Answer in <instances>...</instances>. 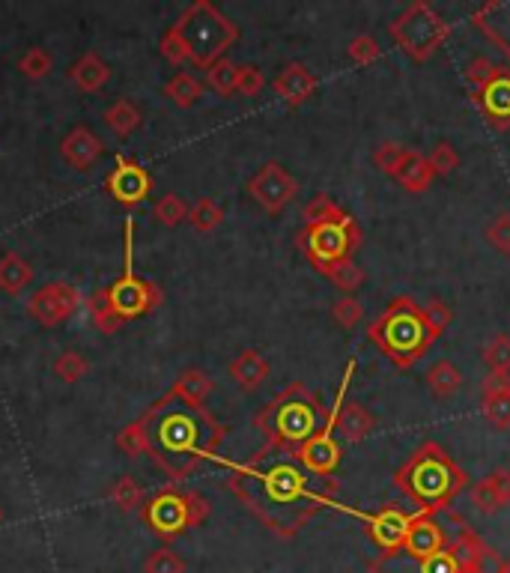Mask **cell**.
<instances>
[{
  "mask_svg": "<svg viewBox=\"0 0 510 573\" xmlns=\"http://www.w3.org/2000/svg\"><path fill=\"white\" fill-rule=\"evenodd\" d=\"M311 481L314 475L299 463L296 451L266 442L248 463L236 466L230 490L260 517L269 532L278 538H293L320 508H332L338 493V481L320 490H314Z\"/></svg>",
  "mask_w": 510,
  "mask_h": 573,
  "instance_id": "obj_1",
  "label": "cell"
},
{
  "mask_svg": "<svg viewBox=\"0 0 510 573\" xmlns=\"http://www.w3.org/2000/svg\"><path fill=\"white\" fill-rule=\"evenodd\" d=\"M269 377V362L257 353V350H242L233 362H230V380L236 382L242 391H254L260 388Z\"/></svg>",
  "mask_w": 510,
  "mask_h": 573,
  "instance_id": "obj_25",
  "label": "cell"
},
{
  "mask_svg": "<svg viewBox=\"0 0 510 573\" xmlns=\"http://www.w3.org/2000/svg\"><path fill=\"white\" fill-rule=\"evenodd\" d=\"M326 415L329 412L323 409L320 397L302 382H293L254 418V424L266 433L269 445L299 451L311 436L320 433Z\"/></svg>",
  "mask_w": 510,
  "mask_h": 573,
  "instance_id": "obj_5",
  "label": "cell"
},
{
  "mask_svg": "<svg viewBox=\"0 0 510 573\" xmlns=\"http://www.w3.org/2000/svg\"><path fill=\"white\" fill-rule=\"evenodd\" d=\"M346 54H349V60H352L355 66H370V63H376V60L382 57V45L376 42V36L358 33V36L349 39Z\"/></svg>",
  "mask_w": 510,
  "mask_h": 573,
  "instance_id": "obj_39",
  "label": "cell"
},
{
  "mask_svg": "<svg viewBox=\"0 0 510 573\" xmlns=\"http://www.w3.org/2000/svg\"><path fill=\"white\" fill-rule=\"evenodd\" d=\"M141 427L147 433V451L173 481L188 478L224 442V427L200 403H191L176 391L141 418Z\"/></svg>",
  "mask_w": 510,
  "mask_h": 573,
  "instance_id": "obj_2",
  "label": "cell"
},
{
  "mask_svg": "<svg viewBox=\"0 0 510 573\" xmlns=\"http://www.w3.org/2000/svg\"><path fill=\"white\" fill-rule=\"evenodd\" d=\"M373 427H376V418H373V412L364 403L349 400V403L340 406L335 433H338L343 442H361L364 436H370Z\"/></svg>",
  "mask_w": 510,
  "mask_h": 573,
  "instance_id": "obj_24",
  "label": "cell"
},
{
  "mask_svg": "<svg viewBox=\"0 0 510 573\" xmlns=\"http://www.w3.org/2000/svg\"><path fill=\"white\" fill-rule=\"evenodd\" d=\"M469 502L484 517H493V514L505 511L510 505V469H493L487 478L472 484Z\"/></svg>",
  "mask_w": 510,
  "mask_h": 573,
  "instance_id": "obj_20",
  "label": "cell"
},
{
  "mask_svg": "<svg viewBox=\"0 0 510 573\" xmlns=\"http://www.w3.org/2000/svg\"><path fill=\"white\" fill-rule=\"evenodd\" d=\"M153 215H156L162 224L176 227L182 218H188V206L182 203V197H176V194H165V197H159V200H156Z\"/></svg>",
  "mask_w": 510,
  "mask_h": 573,
  "instance_id": "obj_45",
  "label": "cell"
},
{
  "mask_svg": "<svg viewBox=\"0 0 510 573\" xmlns=\"http://www.w3.org/2000/svg\"><path fill=\"white\" fill-rule=\"evenodd\" d=\"M27 308L42 326H57V323H63L66 317L75 314L78 293H75V287H69L63 281H54V284H45L42 290H36V296L30 299Z\"/></svg>",
  "mask_w": 510,
  "mask_h": 573,
  "instance_id": "obj_16",
  "label": "cell"
},
{
  "mask_svg": "<svg viewBox=\"0 0 510 573\" xmlns=\"http://www.w3.org/2000/svg\"><path fill=\"white\" fill-rule=\"evenodd\" d=\"M439 335L427 323L424 305H418L412 296H397L370 326L367 341H373L394 368L409 371L424 353L433 347Z\"/></svg>",
  "mask_w": 510,
  "mask_h": 573,
  "instance_id": "obj_4",
  "label": "cell"
},
{
  "mask_svg": "<svg viewBox=\"0 0 510 573\" xmlns=\"http://www.w3.org/2000/svg\"><path fill=\"white\" fill-rule=\"evenodd\" d=\"M108 78H111V69H108V63L99 57V54H84L72 69H69V81H75V87L78 90H84V93H96V90H102L105 84H108Z\"/></svg>",
  "mask_w": 510,
  "mask_h": 573,
  "instance_id": "obj_26",
  "label": "cell"
},
{
  "mask_svg": "<svg viewBox=\"0 0 510 573\" xmlns=\"http://www.w3.org/2000/svg\"><path fill=\"white\" fill-rule=\"evenodd\" d=\"M266 87V78L257 66H239V78H236V93L242 96H257Z\"/></svg>",
  "mask_w": 510,
  "mask_h": 573,
  "instance_id": "obj_50",
  "label": "cell"
},
{
  "mask_svg": "<svg viewBox=\"0 0 510 573\" xmlns=\"http://www.w3.org/2000/svg\"><path fill=\"white\" fill-rule=\"evenodd\" d=\"M90 308H93V323L105 332V335H114L120 326H123V320L114 314V308L108 305V296L105 293H96L93 299H90Z\"/></svg>",
  "mask_w": 510,
  "mask_h": 573,
  "instance_id": "obj_44",
  "label": "cell"
},
{
  "mask_svg": "<svg viewBox=\"0 0 510 573\" xmlns=\"http://www.w3.org/2000/svg\"><path fill=\"white\" fill-rule=\"evenodd\" d=\"M248 194H251L269 215H278V212L299 194V183H296L278 162H269V165H263V168L248 180Z\"/></svg>",
  "mask_w": 510,
  "mask_h": 573,
  "instance_id": "obj_14",
  "label": "cell"
},
{
  "mask_svg": "<svg viewBox=\"0 0 510 573\" xmlns=\"http://www.w3.org/2000/svg\"><path fill=\"white\" fill-rule=\"evenodd\" d=\"M487 374H510V335H496L484 344Z\"/></svg>",
  "mask_w": 510,
  "mask_h": 573,
  "instance_id": "obj_36",
  "label": "cell"
},
{
  "mask_svg": "<svg viewBox=\"0 0 510 573\" xmlns=\"http://www.w3.org/2000/svg\"><path fill=\"white\" fill-rule=\"evenodd\" d=\"M448 541H451V535H448L445 523H439L436 514H421L415 520V526L409 529V535H406L400 550L415 556V559H424V556H433V553L445 550Z\"/></svg>",
  "mask_w": 510,
  "mask_h": 573,
  "instance_id": "obj_19",
  "label": "cell"
},
{
  "mask_svg": "<svg viewBox=\"0 0 510 573\" xmlns=\"http://www.w3.org/2000/svg\"><path fill=\"white\" fill-rule=\"evenodd\" d=\"M352 374H355V362H349L346 365V374H343V380H340L338 388V397H335V403L329 406V415H326V421H323V427H320V433L317 436H311L299 451H296V457H299V463L314 475V478H332L335 475V469L340 466V445L338 439H335V427H338V412L340 406L346 403V391H349V382H352Z\"/></svg>",
  "mask_w": 510,
  "mask_h": 573,
  "instance_id": "obj_10",
  "label": "cell"
},
{
  "mask_svg": "<svg viewBox=\"0 0 510 573\" xmlns=\"http://www.w3.org/2000/svg\"><path fill=\"white\" fill-rule=\"evenodd\" d=\"M323 275H326L338 290H343V296H352V293L364 284V269H361L352 257L332 263Z\"/></svg>",
  "mask_w": 510,
  "mask_h": 573,
  "instance_id": "obj_32",
  "label": "cell"
},
{
  "mask_svg": "<svg viewBox=\"0 0 510 573\" xmlns=\"http://www.w3.org/2000/svg\"><path fill=\"white\" fill-rule=\"evenodd\" d=\"M433 180H436V174H433L427 156L418 153V150H415V153L406 159V165L394 174V183L403 186L409 194H421V191H427L433 186Z\"/></svg>",
  "mask_w": 510,
  "mask_h": 573,
  "instance_id": "obj_27",
  "label": "cell"
},
{
  "mask_svg": "<svg viewBox=\"0 0 510 573\" xmlns=\"http://www.w3.org/2000/svg\"><path fill=\"white\" fill-rule=\"evenodd\" d=\"M412 153H415V150L406 147V144H400V141H382V144L373 150V165H376L385 177L394 180V174L406 165V159H409Z\"/></svg>",
  "mask_w": 510,
  "mask_h": 573,
  "instance_id": "obj_30",
  "label": "cell"
},
{
  "mask_svg": "<svg viewBox=\"0 0 510 573\" xmlns=\"http://www.w3.org/2000/svg\"><path fill=\"white\" fill-rule=\"evenodd\" d=\"M105 296H108V305L114 308V314H117L120 320L147 314V311H153V308L162 302V293L156 290V284L141 281V278H135L132 272H126L111 290H105Z\"/></svg>",
  "mask_w": 510,
  "mask_h": 573,
  "instance_id": "obj_15",
  "label": "cell"
},
{
  "mask_svg": "<svg viewBox=\"0 0 510 573\" xmlns=\"http://www.w3.org/2000/svg\"><path fill=\"white\" fill-rule=\"evenodd\" d=\"M391 39L403 54H409L415 63H427L442 42L448 39L451 27L448 21L427 3V0H412L391 24H388Z\"/></svg>",
  "mask_w": 510,
  "mask_h": 573,
  "instance_id": "obj_6",
  "label": "cell"
},
{
  "mask_svg": "<svg viewBox=\"0 0 510 573\" xmlns=\"http://www.w3.org/2000/svg\"><path fill=\"white\" fill-rule=\"evenodd\" d=\"M487 242L499 251V254H508L510 257V212H499L490 224H487Z\"/></svg>",
  "mask_w": 510,
  "mask_h": 573,
  "instance_id": "obj_48",
  "label": "cell"
},
{
  "mask_svg": "<svg viewBox=\"0 0 510 573\" xmlns=\"http://www.w3.org/2000/svg\"><path fill=\"white\" fill-rule=\"evenodd\" d=\"M496 573H510V562H502V565H499V571Z\"/></svg>",
  "mask_w": 510,
  "mask_h": 573,
  "instance_id": "obj_53",
  "label": "cell"
},
{
  "mask_svg": "<svg viewBox=\"0 0 510 573\" xmlns=\"http://www.w3.org/2000/svg\"><path fill=\"white\" fill-rule=\"evenodd\" d=\"M188 218H191V224H194L200 233H209V230H215V227L224 221V209H221L215 200H209V197H200V200L191 206Z\"/></svg>",
  "mask_w": 510,
  "mask_h": 573,
  "instance_id": "obj_40",
  "label": "cell"
},
{
  "mask_svg": "<svg viewBox=\"0 0 510 573\" xmlns=\"http://www.w3.org/2000/svg\"><path fill=\"white\" fill-rule=\"evenodd\" d=\"M424 314H427V323L433 326L436 335H442V332L451 326V320H454V311H451L445 302H439V299L427 302V305H424Z\"/></svg>",
  "mask_w": 510,
  "mask_h": 573,
  "instance_id": "obj_51",
  "label": "cell"
},
{
  "mask_svg": "<svg viewBox=\"0 0 510 573\" xmlns=\"http://www.w3.org/2000/svg\"><path fill=\"white\" fill-rule=\"evenodd\" d=\"M117 445H120V451H123L126 457H141V454L147 451V433H144L141 421H135V424H129L126 430H120Z\"/></svg>",
  "mask_w": 510,
  "mask_h": 573,
  "instance_id": "obj_47",
  "label": "cell"
},
{
  "mask_svg": "<svg viewBox=\"0 0 510 573\" xmlns=\"http://www.w3.org/2000/svg\"><path fill=\"white\" fill-rule=\"evenodd\" d=\"M30 281H33V269H30V263H27L24 257H18L15 251H9V254L0 257V290H3V293L15 296V293H21Z\"/></svg>",
  "mask_w": 510,
  "mask_h": 573,
  "instance_id": "obj_28",
  "label": "cell"
},
{
  "mask_svg": "<svg viewBox=\"0 0 510 573\" xmlns=\"http://www.w3.org/2000/svg\"><path fill=\"white\" fill-rule=\"evenodd\" d=\"M391 481L421 514H442L469 487V475L433 439L421 442Z\"/></svg>",
  "mask_w": 510,
  "mask_h": 573,
  "instance_id": "obj_3",
  "label": "cell"
},
{
  "mask_svg": "<svg viewBox=\"0 0 510 573\" xmlns=\"http://www.w3.org/2000/svg\"><path fill=\"white\" fill-rule=\"evenodd\" d=\"M305 227H314V224H326V221H338L346 212L340 209L338 203L329 197V194H317L311 197V203L305 206Z\"/></svg>",
  "mask_w": 510,
  "mask_h": 573,
  "instance_id": "obj_38",
  "label": "cell"
},
{
  "mask_svg": "<svg viewBox=\"0 0 510 573\" xmlns=\"http://www.w3.org/2000/svg\"><path fill=\"white\" fill-rule=\"evenodd\" d=\"M108 191L120 200V203H141L150 194V174L129 159H117L114 174L108 177Z\"/></svg>",
  "mask_w": 510,
  "mask_h": 573,
  "instance_id": "obj_21",
  "label": "cell"
},
{
  "mask_svg": "<svg viewBox=\"0 0 510 573\" xmlns=\"http://www.w3.org/2000/svg\"><path fill=\"white\" fill-rule=\"evenodd\" d=\"M144 573H185V562L173 550H156L147 556Z\"/></svg>",
  "mask_w": 510,
  "mask_h": 573,
  "instance_id": "obj_49",
  "label": "cell"
},
{
  "mask_svg": "<svg viewBox=\"0 0 510 573\" xmlns=\"http://www.w3.org/2000/svg\"><path fill=\"white\" fill-rule=\"evenodd\" d=\"M209 514V505L203 496L197 493H159L156 499H150L144 505V520L147 526L159 535V538H176L182 535L185 529H194L206 520Z\"/></svg>",
  "mask_w": 510,
  "mask_h": 573,
  "instance_id": "obj_9",
  "label": "cell"
},
{
  "mask_svg": "<svg viewBox=\"0 0 510 573\" xmlns=\"http://www.w3.org/2000/svg\"><path fill=\"white\" fill-rule=\"evenodd\" d=\"M87 371H90V365H87V359L78 356V353H63V356L57 359V365H54V374L63 382L84 380Z\"/></svg>",
  "mask_w": 510,
  "mask_h": 573,
  "instance_id": "obj_46",
  "label": "cell"
},
{
  "mask_svg": "<svg viewBox=\"0 0 510 573\" xmlns=\"http://www.w3.org/2000/svg\"><path fill=\"white\" fill-rule=\"evenodd\" d=\"M317 90V78L314 72H308L305 63H287L278 78H275V93L290 105V108H299L302 102H308Z\"/></svg>",
  "mask_w": 510,
  "mask_h": 573,
  "instance_id": "obj_22",
  "label": "cell"
},
{
  "mask_svg": "<svg viewBox=\"0 0 510 573\" xmlns=\"http://www.w3.org/2000/svg\"><path fill=\"white\" fill-rule=\"evenodd\" d=\"M427 388L433 391V397L436 400H448V397H454L457 391H460V385H463V374L457 371V365L454 362H448V359H442V362H436L430 371H427Z\"/></svg>",
  "mask_w": 510,
  "mask_h": 573,
  "instance_id": "obj_29",
  "label": "cell"
},
{
  "mask_svg": "<svg viewBox=\"0 0 510 573\" xmlns=\"http://www.w3.org/2000/svg\"><path fill=\"white\" fill-rule=\"evenodd\" d=\"M51 66H54V60H51V54L45 51V48H30L21 60H18V69L27 75V78H33V81H39V78H45L48 72H51Z\"/></svg>",
  "mask_w": 510,
  "mask_h": 573,
  "instance_id": "obj_42",
  "label": "cell"
},
{
  "mask_svg": "<svg viewBox=\"0 0 510 573\" xmlns=\"http://www.w3.org/2000/svg\"><path fill=\"white\" fill-rule=\"evenodd\" d=\"M173 391L179 394V397H185V400H191V403H200L203 406V400L209 397V391H212V380L203 374V371H185L176 385H173Z\"/></svg>",
  "mask_w": 510,
  "mask_h": 573,
  "instance_id": "obj_35",
  "label": "cell"
},
{
  "mask_svg": "<svg viewBox=\"0 0 510 573\" xmlns=\"http://www.w3.org/2000/svg\"><path fill=\"white\" fill-rule=\"evenodd\" d=\"M427 162H430V168H433L436 177H448V174L457 171L460 153H457V147H454L451 141H439V144H433V150L427 153Z\"/></svg>",
  "mask_w": 510,
  "mask_h": 573,
  "instance_id": "obj_41",
  "label": "cell"
},
{
  "mask_svg": "<svg viewBox=\"0 0 510 573\" xmlns=\"http://www.w3.org/2000/svg\"><path fill=\"white\" fill-rule=\"evenodd\" d=\"M472 102L493 129H510V66H493L478 84L469 87Z\"/></svg>",
  "mask_w": 510,
  "mask_h": 573,
  "instance_id": "obj_13",
  "label": "cell"
},
{
  "mask_svg": "<svg viewBox=\"0 0 510 573\" xmlns=\"http://www.w3.org/2000/svg\"><path fill=\"white\" fill-rule=\"evenodd\" d=\"M332 317L340 329H355L364 320V305L355 296H340L338 302L332 305Z\"/></svg>",
  "mask_w": 510,
  "mask_h": 573,
  "instance_id": "obj_43",
  "label": "cell"
},
{
  "mask_svg": "<svg viewBox=\"0 0 510 573\" xmlns=\"http://www.w3.org/2000/svg\"><path fill=\"white\" fill-rule=\"evenodd\" d=\"M481 412L493 430H510V374H487L481 382Z\"/></svg>",
  "mask_w": 510,
  "mask_h": 573,
  "instance_id": "obj_18",
  "label": "cell"
},
{
  "mask_svg": "<svg viewBox=\"0 0 510 573\" xmlns=\"http://www.w3.org/2000/svg\"><path fill=\"white\" fill-rule=\"evenodd\" d=\"M141 111L129 102V99H120V102H114L108 111H105V123H108V129L111 132H117L120 138H126V135H132L138 126H141Z\"/></svg>",
  "mask_w": 510,
  "mask_h": 573,
  "instance_id": "obj_31",
  "label": "cell"
},
{
  "mask_svg": "<svg viewBox=\"0 0 510 573\" xmlns=\"http://www.w3.org/2000/svg\"><path fill=\"white\" fill-rule=\"evenodd\" d=\"M162 54H165V60L176 63V66H182V63H188V60H191V51H188L185 39H182L176 30H170L168 36L162 39Z\"/></svg>",
  "mask_w": 510,
  "mask_h": 573,
  "instance_id": "obj_52",
  "label": "cell"
},
{
  "mask_svg": "<svg viewBox=\"0 0 510 573\" xmlns=\"http://www.w3.org/2000/svg\"><path fill=\"white\" fill-rule=\"evenodd\" d=\"M332 508H338L343 514L361 520L367 538H370L382 553H394V550H400L403 541H406V535H409V529H412L415 520L421 517V511L406 514V511H400V508H382V511H376V514H364V511L346 508V505H338V502H332Z\"/></svg>",
  "mask_w": 510,
  "mask_h": 573,
  "instance_id": "obj_11",
  "label": "cell"
},
{
  "mask_svg": "<svg viewBox=\"0 0 510 573\" xmlns=\"http://www.w3.org/2000/svg\"><path fill=\"white\" fill-rule=\"evenodd\" d=\"M182 39H185V45H188V51H191V60L194 63H200V66H212L215 63V57L221 54V51H227L233 42H236V27L212 6V3H194L182 18H179V24L173 27Z\"/></svg>",
  "mask_w": 510,
  "mask_h": 573,
  "instance_id": "obj_7",
  "label": "cell"
},
{
  "mask_svg": "<svg viewBox=\"0 0 510 573\" xmlns=\"http://www.w3.org/2000/svg\"><path fill=\"white\" fill-rule=\"evenodd\" d=\"M296 245L320 272H326L332 263L352 257V251L361 245V227L346 212L338 221H326V224H314V227L299 230Z\"/></svg>",
  "mask_w": 510,
  "mask_h": 573,
  "instance_id": "obj_8",
  "label": "cell"
},
{
  "mask_svg": "<svg viewBox=\"0 0 510 573\" xmlns=\"http://www.w3.org/2000/svg\"><path fill=\"white\" fill-rule=\"evenodd\" d=\"M165 93H168L179 108H188V105H194V102L203 96V84H200L194 75L179 72V75H173L168 84H165Z\"/></svg>",
  "mask_w": 510,
  "mask_h": 573,
  "instance_id": "obj_33",
  "label": "cell"
},
{
  "mask_svg": "<svg viewBox=\"0 0 510 573\" xmlns=\"http://www.w3.org/2000/svg\"><path fill=\"white\" fill-rule=\"evenodd\" d=\"M472 27L508 60L510 66V0H487L472 12Z\"/></svg>",
  "mask_w": 510,
  "mask_h": 573,
  "instance_id": "obj_17",
  "label": "cell"
},
{
  "mask_svg": "<svg viewBox=\"0 0 510 573\" xmlns=\"http://www.w3.org/2000/svg\"><path fill=\"white\" fill-rule=\"evenodd\" d=\"M111 502L123 511V514H132L144 505V490L138 487V481L132 475H123L114 490H111Z\"/></svg>",
  "mask_w": 510,
  "mask_h": 573,
  "instance_id": "obj_34",
  "label": "cell"
},
{
  "mask_svg": "<svg viewBox=\"0 0 510 573\" xmlns=\"http://www.w3.org/2000/svg\"><path fill=\"white\" fill-rule=\"evenodd\" d=\"M370 573H469L460 553H457V544H454V535L448 541L445 550L433 553V556H424V559H415L403 550H394V553H379V559L370 562Z\"/></svg>",
  "mask_w": 510,
  "mask_h": 573,
  "instance_id": "obj_12",
  "label": "cell"
},
{
  "mask_svg": "<svg viewBox=\"0 0 510 573\" xmlns=\"http://www.w3.org/2000/svg\"><path fill=\"white\" fill-rule=\"evenodd\" d=\"M60 153H63V159H66L72 168L87 171V168L102 156V141H99L90 129L78 126V129H72V132L63 138Z\"/></svg>",
  "mask_w": 510,
  "mask_h": 573,
  "instance_id": "obj_23",
  "label": "cell"
},
{
  "mask_svg": "<svg viewBox=\"0 0 510 573\" xmlns=\"http://www.w3.org/2000/svg\"><path fill=\"white\" fill-rule=\"evenodd\" d=\"M0 523H3V511H0Z\"/></svg>",
  "mask_w": 510,
  "mask_h": 573,
  "instance_id": "obj_54",
  "label": "cell"
},
{
  "mask_svg": "<svg viewBox=\"0 0 510 573\" xmlns=\"http://www.w3.org/2000/svg\"><path fill=\"white\" fill-rule=\"evenodd\" d=\"M236 78H239V66H233L230 60H218L206 69V84L221 96L236 93Z\"/></svg>",
  "mask_w": 510,
  "mask_h": 573,
  "instance_id": "obj_37",
  "label": "cell"
}]
</instances>
